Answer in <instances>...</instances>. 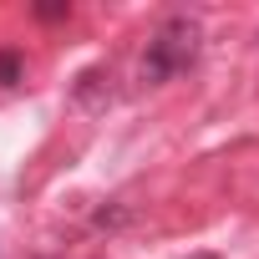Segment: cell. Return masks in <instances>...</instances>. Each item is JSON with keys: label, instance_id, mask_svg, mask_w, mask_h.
<instances>
[{"label": "cell", "instance_id": "cell-1", "mask_svg": "<svg viewBox=\"0 0 259 259\" xmlns=\"http://www.w3.org/2000/svg\"><path fill=\"white\" fill-rule=\"evenodd\" d=\"M198 41H203V31H198V21L193 16H168L153 36H148V51H143V66H138V76L143 81H173L178 71H188L193 61H198Z\"/></svg>", "mask_w": 259, "mask_h": 259}, {"label": "cell", "instance_id": "cell-2", "mask_svg": "<svg viewBox=\"0 0 259 259\" xmlns=\"http://www.w3.org/2000/svg\"><path fill=\"white\" fill-rule=\"evenodd\" d=\"M21 81H26V51L0 46V87H21Z\"/></svg>", "mask_w": 259, "mask_h": 259}, {"label": "cell", "instance_id": "cell-3", "mask_svg": "<svg viewBox=\"0 0 259 259\" xmlns=\"http://www.w3.org/2000/svg\"><path fill=\"white\" fill-rule=\"evenodd\" d=\"M36 16H41V21H66L71 6H36Z\"/></svg>", "mask_w": 259, "mask_h": 259}]
</instances>
